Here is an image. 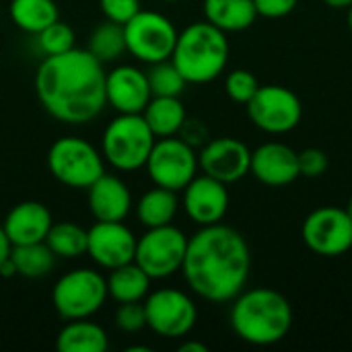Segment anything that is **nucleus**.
Here are the masks:
<instances>
[{
  "label": "nucleus",
  "instance_id": "f257e3e1",
  "mask_svg": "<svg viewBox=\"0 0 352 352\" xmlns=\"http://www.w3.org/2000/svg\"><path fill=\"white\" fill-rule=\"evenodd\" d=\"M250 270V243L237 229L217 223L200 227L188 239L182 272L200 299L231 303L245 289Z\"/></svg>",
  "mask_w": 352,
  "mask_h": 352
},
{
  "label": "nucleus",
  "instance_id": "f03ea898",
  "mask_svg": "<svg viewBox=\"0 0 352 352\" xmlns=\"http://www.w3.org/2000/svg\"><path fill=\"white\" fill-rule=\"evenodd\" d=\"M35 91L43 109L64 124H89L107 105L105 70L89 50L45 56L35 72Z\"/></svg>",
  "mask_w": 352,
  "mask_h": 352
},
{
  "label": "nucleus",
  "instance_id": "7ed1b4c3",
  "mask_svg": "<svg viewBox=\"0 0 352 352\" xmlns=\"http://www.w3.org/2000/svg\"><path fill=\"white\" fill-rule=\"evenodd\" d=\"M293 305L274 289H243L233 301L229 324L233 334L252 346H272L283 342L293 328Z\"/></svg>",
  "mask_w": 352,
  "mask_h": 352
},
{
  "label": "nucleus",
  "instance_id": "20e7f679",
  "mask_svg": "<svg viewBox=\"0 0 352 352\" xmlns=\"http://www.w3.org/2000/svg\"><path fill=\"white\" fill-rule=\"evenodd\" d=\"M171 62L190 85H206L223 74L229 62L227 33L208 21L188 25L177 33Z\"/></svg>",
  "mask_w": 352,
  "mask_h": 352
},
{
  "label": "nucleus",
  "instance_id": "39448f33",
  "mask_svg": "<svg viewBox=\"0 0 352 352\" xmlns=\"http://www.w3.org/2000/svg\"><path fill=\"white\" fill-rule=\"evenodd\" d=\"M157 136L142 113H120L113 118L101 140V155L118 171H136L146 165Z\"/></svg>",
  "mask_w": 352,
  "mask_h": 352
},
{
  "label": "nucleus",
  "instance_id": "423d86ee",
  "mask_svg": "<svg viewBox=\"0 0 352 352\" xmlns=\"http://www.w3.org/2000/svg\"><path fill=\"white\" fill-rule=\"evenodd\" d=\"M47 167L60 184L76 190H87L105 173L99 151L78 136H62L54 140L47 151Z\"/></svg>",
  "mask_w": 352,
  "mask_h": 352
},
{
  "label": "nucleus",
  "instance_id": "0eeeda50",
  "mask_svg": "<svg viewBox=\"0 0 352 352\" xmlns=\"http://www.w3.org/2000/svg\"><path fill=\"white\" fill-rule=\"evenodd\" d=\"M107 280L91 268H76L58 278L52 303L62 320H85L95 316L107 299Z\"/></svg>",
  "mask_w": 352,
  "mask_h": 352
},
{
  "label": "nucleus",
  "instance_id": "6e6552de",
  "mask_svg": "<svg viewBox=\"0 0 352 352\" xmlns=\"http://www.w3.org/2000/svg\"><path fill=\"white\" fill-rule=\"evenodd\" d=\"M177 29L169 16L157 10H138L128 23H124L126 52L144 64H157L169 60L177 41Z\"/></svg>",
  "mask_w": 352,
  "mask_h": 352
},
{
  "label": "nucleus",
  "instance_id": "1a4fd4ad",
  "mask_svg": "<svg viewBox=\"0 0 352 352\" xmlns=\"http://www.w3.org/2000/svg\"><path fill=\"white\" fill-rule=\"evenodd\" d=\"M188 250V237L171 225L151 227L136 239L134 262L151 276V280L169 278L182 270Z\"/></svg>",
  "mask_w": 352,
  "mask_h": 352
},
{
  "label": "nucleus",
  "instance_id": "9d476101",
  "mask_svg": "<svg viewBox=\"0 0 352 352\" xmlns=\"http://www.w3.org/2000/svg\"><path fill=\"white\" fill-rule=\"evenodd\" d=\"M250 122L266 134H287L303 118L299 95L283 85H260L256 95L245 103Z\"/></svg>",
  "mask_w": 352,
  "mask_h": 352
},
{
  "label": "nucleus",
  "instance_id": "9b49d317",
  "mask_svg": "<svg viewBox=\"0 0 352 352\" xmlns=\"http://www.w3.org/2000/svg\"><path fill=\"white\" fill-rule=\"evenodd\" d=\"M146 326L161 338H184L198 322L194 299L179 289H159L144 297Z\"/></svg>",
  "mask_w": 352,
  "mask_h": 352
},
{
  "label": "nucleus",
  "instance_id": "f8f14e48",
  "mask_svg": "<svg viewBox=\"0 0 352 352\" xmlns=\"http://www.w3.org/2000/svg\"><path fill=\"white\" fill-rule=\"evenodd\" d=\"M144 167L155 186L182 192L198 175V155L179 136L157 138Z\"/></svg>",
  "mask_w": 352,
  "mask_h": 352
},
{
  "label": "nucleus",
  "instance_id": "ddd939ff",
  "mask_svg": "<svg viewBox=\"0 0 352 352\" xmlns=\"http://www.w3.org/2000/svg\"><path fill=\"white\" fill-rule=\"evenodd\" d=\"M303 243L322 258L344 256L352 248V219L344 208L322 206L309 212L301 227Z\"/></svg>",
  "mask_w": 352,
  "mask_h": 352
},
{
  "label": "nucleus",
  "instance_id": "4468645a",
  "mask_svg": "<svg viewBox=\"0 0 352 352\" xmlns=\"http://www.w3.org/2000/svg\"><path fill=\"white\" fill-rule=\"evenodd\" d=\"M87 231V254L97 266L113 270L134 262L136 237L124 221H97Z\"/></svg>",
  "mask_w": 352,
  "mask_h": 352
},
{
  "label": "nucleus",
  "instance_id": "2eb2a0df",
  "mask_svg": "<svg viewBox=\"0 0 352 352\" xmlns=\"http://www.w3.org/2000/svg\"><path fill=\"white\" fill-rule=\"evenodd\" d=\"M250 165H252L250 146L233 136L208 140L198 155V167L202 169V173L227 186L243 179L250 173Z\"/></svg>",
  "mask_w": 352,
  "mask_h": 352
},
{
  "label": "nucleus",
  "instance_id": "dca6fc26",
  "mask_svg": "<svg viewBox=\"0 0 352 352\" xmlns=\"http://www.w3.org/2000/svg\"><path fill=\"white\" fill-rule=\"evenodd\" d=\"M184 210L198 227H208L223 223L227 210H229V190L227 184L202 173L196 175L184 190Z\"/></svg>",
  "mask_w": 352,
  "mask_h": 352
},
{
  "label": "nucleus",
  "instance_id": "f3484780",
  "mask_svg": "<svg viewBox=\"0 0 352 352\" xmlns=\"http://www.w3.org/2000/svg\"><path fill=\"white\" fill-rule=\"evenodd\" d=\"M151 97L148 76L140 68L122 64L105 72V101L118 113H142Z\"/></svg>",
  "mask_w": 352,
  "mask_h": 352
},
{
  "label": "nucleus",
  "instance_id": "a211bd4d",
  "mask_svg": "<svg viewBox=\"0 0 352 352\" xmlns=\"http://www.w3.org/2000/svg\"><path fill=\"white\" fill-rule=\"evenodd\" d=\"M250 173L268 188H285L301 177L299 153L285 142H264L252 151Z\"/></svg>",
  "mask_w": 352,
  "mask_h": 352
},
{
  "label": "nucleus",
  "instance_id": "6ab92c4d",
  "mask_svg": "<svg viewBox=\"0 0 352 352\" xmlns=\"http://www.w3.org/2000/svg\"><path fill=\"white\" fill-rule=\"evenodd\" d=\"M54 225L52 212L43 202L25 200L10 208L2 227L10 245H27L45 241L50 227Z\"/></svg>",
  "mask_w": 352,
  "mask_h": 352
},
{
  "label": "nucleus",
  "instance_id": "aec40b11",
  "mask_svg": "<svg viewBox=\"0 0 352 352\" xmlns=\"http://www.w3.org/2000/svg\"><path fill=\"white\" fill-rule=\"evenodd\" d=\"M89 208L97 221H124L132 208L128 186L109 173H103L89 188Z\"/></svg>",
  "mask_w": 352,
  "mask_h": 352
},
{
  "label": "nucleus",
  "instance_id": "412c9836",
  "mask_svg": "<svg viewBox=\"0 0 352 352\" xmlns=\"http://www.w3.org/2000/svg\"><path fill=\"white\" fill-rule=\"evenodd\" d=\"M204 16L221 31L237 33L256 23L258 10L254 0H204Z\"/></svg>",
  "mask_w": 352,
  "mask_h": 352
},
{
  "label": "nucleus",
  "instance_id": "4be33fe9",
  "mask_svg": "<svg viewBox=\"0 0 352 352\" xmlns=\"http://www.w3.org/2000/svg\"><path fill=\"white\" fill-rule=\"evenodd\" d=\"M56 349L60 352H105L109 349V338L107 332L89 318L68 320L56 336Z\"/></svg>",
  "mask_w": 352,
  "mask_h": 352
},
{
  "label": "nucleus",
  "instance_id": "5701e85b",
  "mask_svg": "<svg viewBox=\"0 0 352 352\" xmlns=\"http://www.w3.org/2000/svg\"><path fill=\"white\" fill-rule=\"evenodd\" d=\"M105 280L107 295L118 303L144 301L151 289V276L136 262H128L124 266L113 268Z\"/></svg>",
  "mask_w": 352,
  "mask_h": 352
},
{
  "label": "nucleus",
  "instance_id": "b1692460",
  "mask_svg": "<svg viewBox=\"0 0 352 352\" xmlns=\"http://www.w3.org/2000/svg\"><path fill=\"white\" fill-rule=\"evenodd\" d=\"M142 118L157 138L177 136L188 113L179 97H151L142 109Z\"/></svg>",
  "mask_w": 352,
  "mask_h": 352
},
{
  "label": "nucleus",
  "instance_id": "393cba45",
  "mask_svg": "<svg viewBox=\"0 0 352 352\" xmlns=\"http://www.w3.org/2000/svg\"><path fill=\"white\" fill-rule=\"evenodd\" d=\"M177 208H179L177 192L155 186L153 190H148L140 196V200L136 204V217H138L140 225H144L146 229L163 227V225L173 223Z\"/></svg>",
  "mask_w": 352,
  "mask_h": 352
},
{
  "label": "nucleus",
  "instance_id": "a878e982",
  "mask_svg": "<svg viewBox=\"0 0 352 352\" xmlns=\"http://www.w3.org/2000/svg\"><path fill=\"white\" fill-rule=\"evenodd\" d=\"M10 21L25 33L37 35L60 19V10L54 0H10Z\"/></svg>",
  "mask_w": 352,
  "mask_h": 352
},
{
  "label": "nucleus",
  "instance_id": "bb28decb",
  "mask_svg": "<svg viewBox=\"0 0 352 352\" xmlns=\"http://www.w3.org/2000/svg\"><path fill=\"white\" fill-rule=\"evenodd\" d=\"M10 260L16 268V274L25 276V278H41L56 264V256L45 245V241L27 243V245H12Z\"/></svg>",
  "mask_w": 352,
  "mask_h": 352
},
{
  "label": "nucleus",
  "instance_id": "cd10ccee",
  "mask_svg": "<svg viewBox=\"0 0 352 352\" xmlns=\"http://www.w3.org/2000/svg\"><path fill=\"white\" fill-rule=\"evenodd\" d=\"M87 235L89 231L72 221L54 223L47 231L45 245L54 252L56 258L72 260L87 254Z\"/></svg>",
  "mask_w": 352,
  "mask_h": 352
},
{
  "label": "nucleus",
  "instance_id": "c85d7f7f",
  "mask_svg": "<svg viewBox=\"0 0 352 352\" xmlns=\"http://www.w3.org/2000/svg\"><path fill=\"white\" fill-rule=\"evenodd\" d=\"M101 64L103 62H113L126 52V37H124V25L105 21L97 25L89 37V47H87Z\"/></svg>",
  "mask_w": 352,
  "mask_h": 352
},
{
  "label": "nucleus",
  "instance_id": "c756f323",
  "mask_svg": "<svg viewBox=\"0 0 352 352\" xmlns=\"http://www.w3.org/2000/svg\"><path fill=\"white\" fill-rule=\"evenodd\" d=\"M146 76H148V87H151L153 97H179L188 85L182 72L171 62V58L151 64V70L146 72Z\"/></svg>",
  "mask_w": 352,
  "mask_h": 352
},
{
  "label": "nucleus",
  "instance_id": "7c9ffc66",
  "mask_svg": "<svg viewBox=\"0 0 352 352\" xmlns=\"http://www.w3.org/2000/svg\"><path fill=\"white\" fill-rule=\"evenodd\" d=\"M37 45L45 56L64 54L74 47V31L70 25L62 23L60 19L37 33Z\"/></svg>",
  "mask_w": 352,
  "mask_h": 352
},
{
  "label": "nucleus",
  "instance_id": "2f4dec72",
  "mask_svg": "<svg viewBox=\"0 0 352 352\" xmlns=\"http://www.w3.org/2000/svg\"><path fill=\"white\" fill-rule=\"evenodd\" d=\"M258 89H260V82H258L256 74L245 68H237V70L229 72L225 78V91H227L229 99L239 105H245L256 95Z\"/></svg>",
  "mask_w": 352,
  "mask_h": 352
},
{
  "label": "nucleus",
  "instance_id": "473e14b6",
  "mask_svg": "<svg viewBox=\"0 0 352 352\" xmlns=\"http://www.w3.org/2000/svg\"><path fill=\"white\" fill-rule=\"evenodd\" d=\"M116 326L126 334H136L146 328V314L142 301L120 303L116 309Z\"/></svg>",
  "mask_w": 352,
  "mask_h": 352
},
{
  "label": "nucleus",
  "instance_id": "72a5a7b5",
  "mask_svg": "<svg viewBox=\"0 0 352 352\" xmlns=\"http://www.w3.org/2000/svg\"><path fill=\"white\" fill-rule=\"evenodd\" d=\"M328 167H330V159L322 148L311 146L299 153V173L303 177H309V179L322 177L328 171Z\"/></svg>",
  "mask_w": 352,
  "mask_h": 352
},
{
  "label": "nucleus",
  "instance_id": "f704fd0d",
  "mask_svg": "<svg viewBox=\"0 0 352 352\" xmlns=\"http://www.w3.org/2000/svg\"><path fill=\"white\" fill-rule=\"evenodd\" d=\"M99 6L107 21L124 25L140 10V0H99Z\"/></svg>",
  "mask_w": 352,
  "mask_h": 352
},
{
  "label": "nucleus",
  "instance_id": "c9c22d12",
  "mask_svg": "<svg viewBox=\"0 0 352 352\" xmlns=\"http://www.w3.org/2000/svg\"><path fill=\"white\" fill-rule=\"evenodd\" d=\"M256 4V10H258V16H264V19H283V16H289L299 0H254Z\"/></svg>",
  "mask_w": 352,
  "mask_h": 352
},
{
  "label": "nucleus",
  "instance_id": "e433bc0d",
  "mask_svg": "<svg viewBox=\"0 0 352 352\" xmlns=\"http://www.w3.org/2000/svg\"><path fill=\"white\" fill-rule=\"evenodd\" d=\"M177 136L184 140V142H188L190 146H204L210 138H208V128L200 122V120H196V118H186V122H184V126L179 128V132H177Z\"/></svg>",
  "mask_w": 352,
  "mask_h": 352
},
{
  "label": "nucleus",
  "instance_id": "4c0bfd02",
  "mask_svg": "<svg viewBox=\"0 0 352 352\" xmlns=\"http://www.w3.org/2000/svg\"><path fill=\"white\" fill-rule=\"evenodd\" d=\"M10 250H12V245H10V241H8V237L4 233V227L0 225V266L10 256Z\"/></svg>",
  "mask_w": 352,
  "mask_h": 352
},
{
  "label": "nucleus",
  "instance_id": "58836bf2",
  "mask_svg": "<svg viewBox=\"0 0 352 352\" xmlns=\"http://www.w3.org/2000/svg\"><path fill=\"white\" fill-rule=\"evenodd\" d=\"M179 352H208V346L196 340H188L179 344Z\"/></svg>",
  "mask_w": 352,
  "mask_h": 352
},
{
  "label": "nucleus",
  "instance_id": "ea45409f",
  "mask_svg": "<svg viewBox=\"0 0 352 352\" xmlns=\"http://www.w3.org/2000/svg\"><path fill=\"white\" fill-rule=\"evenodd\" d=\"M324 4H328L330 8H349L352 0H322Z\"/></svg>",
  "mask_w": 352,
  "mask_h": 352
},
{
  "label": "nucleus",
  "instance_id": "a19ab883",
  "mask_svg": "<svg viewBox=\"0 0 352 352\" xmlns=\"http://www.w3.org/2000/svg\"><path fill=\"white\" fill-rule=\"evenodd\" d=\"M126 352H151V349L148 346H128Z\"/></svg>",
  "mask_w": 352,
  "mask_h": 352
},
{
  "label": "nucleus",
  "instance_id": "79ce46f5",
  "mask_svg": "<svg viewBox=\"0 0 352 352\" xmlns=\"http://www.w3.org/2000/svg\"><path fill=\"white\" fill-rule=\"evenodd\" d=\"M346 10H349V14H346V21H349V29L352 31V4L349 6V8H346Z\"/></svg>",
  "mask_w": 352,
  "mask_h": 352
},
{
  "label": "nucleus",
  "instance_id": "37998d69",
  "mask_svg": "<svg viewBox=\"0 0 352 352\" xmlns=\"http://www.w3.org/2000/svg\"><path fill=\"white\" fill-rule=\"evenodd\" d=\"M346 212H349V217L352 219V196H351V200H349V204H346V208H344Z\"/></svg>",
  "mask_w": 352,
  "mask_h": 352
},
{
  "label": "nucleus",
  "instance_id": "c03bdc74",
  "mask_svg": "<svg viewBox=\"0 0 352 352\" xmlns=\"http://www.w3.org/2000/svg\"><path fill=\"white\" fill-rule=\"evenodd\" d=\"M163 2H179V0H163Z\"/></svg>",
  "mask_w": 352,
  "mask_h": 352
}]
</instances>
